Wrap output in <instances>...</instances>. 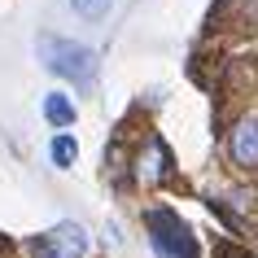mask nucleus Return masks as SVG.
Here are the masks:
<instances>
[{"instance_id": "1", "label": "nucleus", "mask_w": 258, "mask_h": 258, "mask_svg": "<svg viewBox=\"0 0 258 258\" xmlns=\"http://www.w3.org/2000/svg\"><path fill=\"white\" fill-rule=\"evenodd\" d=\"M40 61L57 79H70L79 88H92V79H96V53L88 44L61 40V35H40Z\"/></svg>"}, {"instance_id": "2", "label": "nucleus", "mask_w": 258, "mask_h": 258, "mask_svg": "<svg viewBox=\"0 0 258 258\" xmlns=\"http://www.w3.org/2000/svg\"><path fill=\"white\" fill-rule=\"evenodd\" d=\"M145 228H149V245L158 249V258H202V245H197L192 228L175 210L153 206L149 215H145Z\"/></svg>"}, {"instance_id": "3", "label": "nucleus", "mask_w": 258, "mask_h": 258, "mask_svg": "<svg viewBox=\"0 0 258 258\" xmlns=\"http://www.w3.org/2000/svg\"><path fill=\"white\" fill-rule=\"evenodd\" d=\"M83 254H88V232L79 223H57L53 232L31 241V258H83Z\"/></svg>"}, {"instance_id": "4", "label": "nucleus", "mask_w": 258, "mask_h": 258, "mask_svg": "<svg viewBox=\"0 0 258 258\" xmlns=\"http://www.w3.org/2000/svg\"><path fill=\"white\" fill-rule=\"evenodd\" d=\"M132 175H136V184H145V188H158V184L171 179V149H166L162 136H149L140 145L136 162H132Z\"/></svg>"}, {"instance_id": "5", "label": "nucleus", "mask_w": 258, "mask_h": 258, "mask_svg": "<svg viewBox=\"0 0 258 258\" xmlns=\"http://www.w3.org/2000/svg\"><path fill=\"white\" fill-rule=\"evenodd\" d=\"M228 158L241 171H258V118H241L228 136Z\"/></svg>"}, {"instance_id": "6", "label": "nucleus", "mask_w": 258, "mask_h": 258, "mask_svg": "<svg viewBox=\"0 0 258 258\" xmlns=\"http://www.w3.org/2000/svg\"><path fill=\"white\" fill-rule=\"evenodd\" d=\"M44 118L53 122V127H70V122H75V105L66 101V92H48L44 96Z\"/></svg>"}, {"instance_id": "7", "label": "nucleus", "mask_w": 258, "mask_h": 258, "mask_svg": "<svg viewBox=\"0 0 258 258\" xmlns=\"http://www.w3.org/2000/svg\"><path fill=\"white\" fill-rule=\"evenodd\" d=\"M48 153H53V162H57V166H75V158H79V145H75L70 136H53Z\"/></svg>"}, {"instance_id": "8", "label": "nucleus", "mask_w": 258, "mask_h": 258, "mask_svg": "<svg viewBox=\"0 0 258 258\" xmlns=\"http://www.w3.org/2000/svg\"><path fill=\"white\" fill-rule=\"evenodd\" d=\"M70 5H75V14H79V18H92V22L109 14V0H70Z\"/></svg>"}]
</instances>
